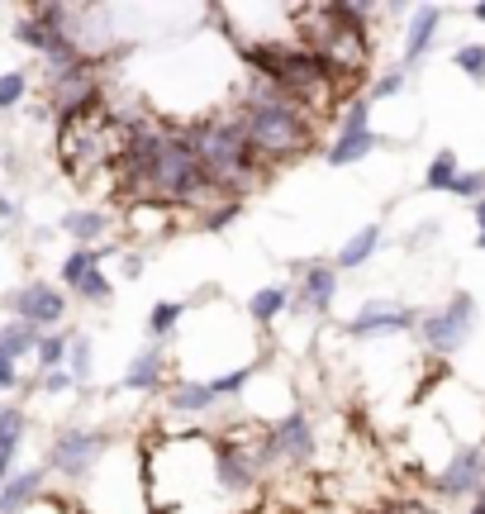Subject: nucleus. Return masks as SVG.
I'll return each instance as SVG.
<instances>
[{"label": "nucleus", "instance_id": "8", "mask_svg": "<svg viewBox=\"0 0 485 514\" xmlns=\"http://www.w3.org/2000/svg\"><path fill=\"white\" fill-rule=\"evenodd\" d=\"M405 329H419V315L400 305V300H367L357 315L343 324L348 338H376V334H405Z\"/></svg>", "mask_w": 485, "mask_h": 514}, {"label": "nucleus", "instance_id": "23", "mask_svg": "<svg viewBox=\"0 0 485 514\" xmlns=\"http://www.w3.org/2000/svg\"><path fill=\"white\" fill-rule=\"evenodd\" d=\"M67 376H72L77 386H86V381L96 376V343H91V334H72V348H67Z\"/></svg>", "mask_w": 485, "mask_h": 514}, {"label": "nucleus", "instance_id": "11", "mask_svg": "<svg viewBox=\"0 0 485 514\" xmlns=\"http://www.w3.org/2000/svg\"><path fill=\"white\" fill-rule=\"evenodd\" d=\"M438 29H443V5H419V10L409 15V29H405V72H414V67L428 58V48H433V39H438Z\"/></svg>", "mask_w": 485, "mask_h": 514}, {"label": "nucleus", "instance_id": "14", "mask_svg": "<svg viewBox=\"0 0 485 514\" xmlns=\"http://www.w3.org/2000/svg\"><path fill=\"white\" fill-rule=\"evenodd\" d=\"M43 467H24V472H15L5 486H0V514H29L34 510V500H39L43 491Z\"/></svg>", "mask_w": 485, "mask_h": 514}, {"label": "nucleus", "instance_id": "12", "mask_svg": "<svg viewBox=\"0 0 485 514\" xmlns=\"http://www.w3.org/2000/svg\"><path fill=\"white\" fill-rule=\"evenodd\" d=\"M214 405V391L210 381H200V376H176L172 386H167V415H186V419H200L210 415Z\"/></svg>", "mask_w": 485, "mask_h": 514}, {"label": "nucleus", "instance_id": "19", "mask_svg": "<svg viewBox=\"0 0 485 514\" xmlns=\"http://www.w3.org/2000/svg\"><path fill=\"white\" fill-rule=\"evenodd\" d=\"M286 310H291V291H286V286H262V291L248 296V315H253V324H262V329L276 324Z\"/></svg>", "mask_w": 485, "mask_h": 514}, {"label": "nucleus", "instance_id": "22", "mask_svg": "<svg viewBox=\"0 0 485 514\" xmlns=\"http://www.w3.org/2000/svg\"><path fill=\"white\" fill-rule=\"evenodd\" d=\"M91 272H100V248H72V253L62 257V286H67V291H77L81 281L91 277Z\"/></svg>", "mask_w": 485, "mask_h": 514}, {"label": "nucleus", "instance_id": "29", "mask_svg": "<svg viewBox=\"0 0 485 514\" xmlns=\"http://www.w3.org/2000/svg\"><path fill=\"white\" fill-rule=\"evenodd\" d=\"M72 296H77L81 305H105V300L115 296V281L105 277V272H91V277L81 281V286L72 291Z\"/></svg>", "mask_w": 485, "mask_h": 514}, {"label": "nucleus", "instance_id": "30", "mask_svg": "<svg viewBox=\"0 0 485 514\" xmlns=\"http://www.w3.org/2000/svg\"><path fill=\"white\" fill-rule=\"evenodd\" d=\"M29 96V77L24 72H0V110H15Z\"/></svg>", "mask_w": 485, "mask_h": 514}, {"label": "nucleus", "instance_id": "26", "mask_svg": "<svg viewBox=\"0 0 485 514\" xmlns=\"http://www.w3.org/2000/svg\"><path fill=\"white\" fill-rule=\"evenodd\" d=\"M338 134H371V100L367 96H348V100H343Z\"/></svg>", "mask_w": 485, "mask_h": 514}, {"label": "nucleus", "instance_id": "36", "mask_svg": "<svg viewBox=\"0 0 485 514\" xmlns=\"http://www.w3.org/2000/svg\"><path fill=\"white\" fill-rule=\"evenodd\" d=\"M471 514H485V486L476 491V505H471Z\"/></svg>", "mask_w": 485, "mask_h": 514}, {"label": "nucleus", "instance_id": "28", "mask_svg": "<svg viewBox=\"0 0 485 514\" xmlns=\"http://www.w3.org/2000/svg\"><path fill=\"white\" fill-rule=\"evenodd\" d=\"M452 62H457V72H466L476 86L485 81V43H462V48L452 53Z\"/></svg>", "mask_w": 485, "mask_h": 514}, {"label": "nucleus", "instance_id": "20", "mask_svg": "<svg viewBox=\"0 0 485 514\" xmlns=\"http://www.w3.org/2000/svg\"><path fill=\"white\" fill-rule=\"evenodd\" d=\"M186 310H191L186 300H157L153 310H148V319H143L148 338H153V343H167V338L176 334V324L186 319Z\"/></svg>", "mask_w": 485, "mask_h": 514}, {"label": "nucleus", "instance_id": "24", "mask_svg": "<svg viewBox=\"0 0 485 514\" xmlns=\"http://www.w3.org/2000/svg\"><path fill=\"white\" fill-rule=\"evenodd\" d=\"M67 348H72V334H39V348H34V362H39V372H62V362H67Z\"/></svg>", "mask_w": 485, "mask_h": 514}, {"label": "nucleus", "instance_id": "3", "mask_svg": "<svg viewBox=\"0 0 485 514\" xmlns=\"http://www.w3.org/2000/svg\"><path fill=\"white\" fill-rule=\"evenodd\" d=\"M186 134H191V148H195V158H200V172L210 177V186L219 196H229V191L243 196V191H253L257 181H262V172H267L262 158L253 153V143L243 139L233 110L195 119V124H186Z\"/></svg>", "mask_w": 485, "mask_h": 514}, {"label": "nucleus", "instance_id": "9", "mask_svg": "<svg viewBox=\"0 0 485 514\" xmlns=\"http://www.w3.org/2000/svg\"><path fill=\"white\" fill-rule=\"evenodd\" d=\"M485 486V448H457L447 457V467L433 476V491L443 500H476V491Z\"/></svg>", "mask_w": 485, "mask_h": 514}, {"label": "nucleus", "instance_id": "31", "mask_svg": "<svg viewBox=\"0 0 485 514\" xmlns=\"http://www.w3.org/2000/svg\"><path fill=\"white\" fill-rule=\"evenodd\" d=\"M409 86V72L400 67V72H386V77H376L371 81V91H367V100H390V96H400Z\"/></svg>", "mask_w": 485, "mask_h": 514}, {"label": "nucleus", "instance_id": "18", "mask_svg": "<svg viewBox=\"0 0 485 514\" xmlns=\"http://www.w3.org/2000/svg\"><path fill=\"white\" fill-rule=\"evenodd\" d=\"M371 148H381L376 134H333V143L324 148V162L329 167H352V162H362Z\"/></svg>", "mask_w": 485, "mask_h": 514}, {"label": "nucleus", "instance_id": "37", "mask_svg": "<svg viewBox=\"0 0 485 514\" xmlns=\"http://www.w3.org/2000/svg\"><path fill=\"white\" fill-rule=\"evenodd\" d=\"M0 219H15V205H10V200H0Z\"/></svg>", "mask_w": 485, "mask_h": 514}, {"label": "nucleus", "instance_id": "15", "mask_svg": "<svg viewBox=\"0 0 485 514\" xmlns=\"http://www.w3.org/2000/svg\"><path fill=\"white\" fill-rule=\"evenodd\" d=\"M24 429H29L24 410L20 405H5L0 410V486L15 476V453H20V443H24Z\"/></svg>", "mask_w": 485, "mask_h": 514}, {"label": "nucleus", "instance_id": "17", "mask_svg": "<svg viewBox=\"0 0 485 514\" xmlns=\"http://www.w3.org/2000/svg\"><path fill=\"white\" fill-rule=\"evenodd\" d=\"M376 248H381V224H362L357 234L338 248V257H333V272H357V267H367L371 257H376Z\"/></svg>", "mask_w": 485, "mask_h": 514}, {"label": "nucleus", "instance_id": "25", "mask_svg": "<svg viewBox=\"0 0 485 514\" xmlns=\"http://www.w3.org/2000/svg\"><path fill=\"white\" fill-rule=\"evenodd\" d=\"M253 376H257V367L248 362V367H233V372H219V376H210V391H214V400H233V396H243L248 386H253Z\"/></svg>", "mask_w": 485, "mask_h": 514}, {"label": "nucleus", "instance_id": "4", "mask_svg": "<svg viewBox=\"0 0 485 514\" xmlns=\"http://www.w3.org/2000/svg\"><path fill=\"white\" fill-rule=\"evenodd\" d=\"M110 453V434L105 429H91V424H67L58 438H53V448H48V472H58L62 481H91L100 462Z\"/></svg>", "mask_w": 485, "mask_h": 514}, {"label": "nucleus", "instance_id": "32", "mask_svg": "<svg viewBox=\"0 0 485 514\" xmlns=\"http://www.w3.org/2000/svg\"><path fill=\"white\" fill-rule=\"evenodd\" d=\"M452 196H462V200H476L485 196V172H457V181H452Z\"/></svg>", "mask_w": 485, "mask_h": 514}, {"label": "nucleus", "instance_id": "2", "mask_svg": "<svg viewBox=\"0 0 485 514\" xmlns=\"http://www.w3.org/2000/svg\"><path fill=\"white\" fill-rule=\"evenodd\" d=\"M233 119H238L243 139L253 143L262 167H276V162H291L300 153H310L314 124H319L295 96H286V91H276L272 81H257V77L248 86V96L233 105Z\"/></svg>", "mask_w": 485, "mask_h": 514}, {"label": "nucleus", "instance_id": "35", "mask_svg": "<svg viewBox=\"0 0 485 514\" xmlns=\"http://www.w3.org/2000/svg\"><path fill=\"white\" fill-rule=\"evenodd\" d=\"M471 210H476V234H485V196L476 200V205H471Z\"/></svg>", "mask_w": 485, "mask_h": 514}, {"label": "nucleus", "instance_id": "16", "mask_svg": "<svg viewBox=\"0 0 485 514\" xmlns=\"http://www.w3.org/2000/svg\"><path fill=\"white\" fill-rule=\"evenodd\" d=\"M62 234L72 238L77 248H96L110 238V215L105 210H67L62 215Z\"/></svg>", "mask_w": 485, "mask_h": 514}, {"label": "nucleus", "instance_id": "7", "mask_svg": "<svg viewBox=\"0 0 485 514\" xmlns=\"http://www.w3.org/2000/svg\"><path fill=\"white\" fill-rule=\"evenodd\" d=\"M267 448H272V467H305L314 457V424L305 410H291L276 424H267Z\"/></svg>", "mask_w": 485, "mask_h": 514}, {"label": "nucleus", "instance_id": "33", "mask_svg": "<svg viewBox=\"0 0 485 514\" xmlns=\"http://www.w3.org/2000/svg\"><path fill=\"white\" fill-rule=\"evenodd\" d=\"M39 391L43 396H67V391H77V381L67 372H43L39 376Z\"/></svg>", "mask_w": 485, "mask_h": 514}, {"label": "nucleus", "instance_id": "27", "mask_svg": "<svg viewBox=\"0 0 485 514\" xmlns=\"http://www.w3.org/2000/svg\"><path fill=\"white\" fill-rule=\"evenodd\" d=\"M452 181H457V153H452V148H443L438 158L428 162L424 186H428V191H452Z\"/></svg>", "mask_w": 485, "mask_h": 514}, {"label": "nucleus", "instance_id": "6", "mask_svg": "<svg viewBox=\"0 0 485 514\" xmlns=\"http://www.w3.org/2000/svg\"><path fill=\"white\" fill-rule=\"evenodd\" d=\"M5 310L20 319V324L39 329V334H53L62 319H67L72 300L62 296L53 281H24L20 291H10V296H5Z\"/></svg>", "mask_w": 485, "mask_h": 514}, {"label": "nucleus", "instance_id": "1", "mask_svg": "<svg viewBox=\"0 0 485 514\" xmlns=\"http://www.w3.org/2000/svg\"><path fill=\"white\" fill-rule=\"evenodd\" d=\"M124 186L134 191L143 205H205V200H224L200 172V158L191 148L186 124H157V119H134L129 124V148L115 162Z\"/></svg>", "mask_w": 485, "mask_h": 514}, {"label": "nucleus", "instance_id": "34", "mask_svg": "<svg viewBox=\"0 0 485 514\" xmlns=\"http://www.w3.org/2000/svg\"><path fill=\"white\" fill-rule=\"evenodd\" d=\"M15 386H20V367L0 357V391H15Z\"/></svg>", "mask_w": 485, "mask_h": 514}, {"label": "nucleus", "instance_id": "10", "mask_svg": "<svg viewBox=\"0 0 485 514\" xmlns=\"http://www.w3.org/2000/svg\"><path fill=\"white\" fill-rule=\"evenodd\" d=\"M333 296H338V272L329 262H314L300 272V286H295V300L291 310H310V315H329Z\"/></svg>", "mask_w": 485, "mask_h": 514}, {"label": "nucleus", "instance_id": "38", "mask_svg": "<svg viewBox=\"0 0 485 514\" xmlns=\"http://www.w3.org/2000/svg\"><path fill=\"white\" fill-rule=\"evenodd\" d=\"M476 248H481V253H485V234H476Z\"/></svg>", "mask_w": 485, "mask_h": 514}, {"label": "nucleus", "instance_id": "5", "mask_svg": "<svg viewBox=\"0 0 485 514\" xmlns=\"http://www.w3.org/2000/svg\"><path fill=\"white\" fill-rule=\"evenodd\" d=\"M471 329H476V300L466 296V291H457L443 310H428V315H419V338H424L428 353H438V357L457 353L466 338H471Z\"/></svg>", "mask_w": 485, "mask_h": 514}, {"label": "nucleus", "instance_id": "13", "mask_svg": "<svg viewBox=\"0 0 485 514\" xmlns=\"http://www.w3.org/2000/svg\"><path fill=\"white\" fill-rule=\"evenodd\" d=\"M162 372H167L162 343H148V348H138V353L129 357V367H124V391H134V396H153L157 386H162Z\"/></svg>", "mask_w": 485, "mask_h": 514}, {"label": "nucleus", "instance_id": "21", "mask_svg": "<svg viewBox=\"0 0 485 514\" xmlns=\"http://www.w3.org/2000/svg\"><path fill=\"white\" fill-rule=\"evenodd\" d=\"M34 348H39V329H29V324H20V319L0 324V357H5V362L34 357Z\"/></svg>", "mask_w": 485, "mask_h": 514}]
</instances>
